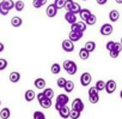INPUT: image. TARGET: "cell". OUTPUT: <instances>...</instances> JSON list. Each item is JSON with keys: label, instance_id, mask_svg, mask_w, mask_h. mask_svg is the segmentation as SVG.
I'll use <instances>...</instances> for the list:
<instances>
[{"label": "cell", "instance_id": "5", "mask_svg": "<svg viewBox=\"0 0 122 119\" xmlns=\"http://www.w3.org/2000/svg\"><path fill=\"white\" fill-rule=\"evenodd\" d=\"M86 23L85 22H77L74 24L71 25V31H80V33H84L86 30Z\"/></svg>", "mask_w": 122, "mask_h": 119}, {"label": "cell", "instance_id": "37", "mask_svg": "<svg viewBox=\"0 0 122 119\" xmlns=\"http://www.w3.org/2000/svg\"><path fill=\"white\" fill-rule=\"evenodd\" d=\"M9 10L5 7V5L3 3H0V15H3V16H7L9 15Z\"/></svg>", "mask_w": 122, "mask_h": 119}, {"label": "cell", "instance_id": "41", "mask_svg": "<svg viewBox=\"0 0 122 119\" xmlns=\"http://www.w3.org/2000/svg\"><path fill=\"white\" fill-rule=\"evenodd\" d=\"M109 54H110V57H111V58H114V59H115V58H117V57H118L120 52H118V51H116V49H111V51L109 52Z\"/></svg>", "mask_w": 122, "mask_h": 119}, {"label": "cell", "instance_id": "51", "mask_svg": "<svg viewBox=\"0 0 122 119\" xmlns=\"http://www.w3.org/2000/svg\"><path fill=\"white\" fill-rule=\"evenodd\" d=\"M0 105H1V101H0Z\"/></svg>", "mask_w": 122, "mask_h": 119}, {"label": "cell", "instance_id": "42", "mask_svg": "<svg viewBox=\"0 0 122 119\" xmlns=\"http://www.w3.org/2000/svg\"><path fill=\"white\" fill-rule=\"evenodd\" d=\"M114 45H115V41H109V42H107V45H105V48H107V49L110 52V51L112 49Z\"/></svg>", "mask_w": 122, "mask_h": 119}, {"label": "cell", "instance_id": "6", "mask_svg": "<svg viewBox=\"0 0 122 119\" xmlns=\"http://www.w3.org/2000/svg\"><path fill=\"white\" fill-rule=\"evenodd\" d=\"M61 47H62V49L67 53H71L74 51V42H72L70 39L67 40H64L62 41V45H61Z\"/></svg>", "mask_w": 122, "mask_h": 119}, {"label": "cell", "instance_id": "45", "mask_svg": "<svg viewBox=\"0 0 122 119\" xmlns=\"http://www.w3.org/2000/svg\"><path fill=\"white\" fill-rule=\"evenodd\" d=\"M4 49H5V46H4V43H3V42H0V53H1V52H4Z\"/></svg>", "mask_w": 122, "mask_h": 119}, {"label": "cell", "instance_id": "47", "mask_svg": "<svg viewBox=\"0 0 122 119\" xmlns=\"http://www.w3.org/2000/svg\"><path fill=\"white\" fill-rule=\"evenodd\" d=\"M116 4H122V0H115Z\"/></svg>", "mask_w": 122, "mask_h": 119}, {"label": "cell", "instance_id": "19", "mask_svg": "<svg viewBox=\"0 0 122 119\" xmlns=\"http://www.w3.org/2000/svg\"><path fill=\"white\" fill-rule=\"evenodd\" d=\"M10 117H11V111L9 107H4L0 111V118L1 119H9Z\"/></svg>", "mask_w": 122, "mask_h": 119}, {"label": "cell", "instance_id": "10", "mask_svg": "<svg viewBox=\"0 0 122 119\" xmlns=\"http://www.w3.org/2000/svg\"><path fill=\"white\" fill-rule=\"evenodd\" d=\"M65 19H66L67 23H70V24L72 25V24L77 23V15L73 13V12H71V11H68V12H66V15H65Z\"/></svg>", "mask_w": 122, "mask_h": 119}, {"label": "cell", "instance_id": "13", "mask_svg": "<svg viewBox=\"0 0 122 119\" xmlns=\"http://www.w3.org/2000/svg\"><path fill=\"white\" fill-rule=\"evenodd\" d=\"M35 87L37 88V89H40V90H44L46 89V79L44 78H36L35 79Z\"/></svg>", "mask_w": 122, "mask_h": 119}, {"label": "cell", "instance_id": "16", "mask_svg": "<svg viewBox=\"0 0 122 119\" xmlns=\"http://www.w3.org/2000/svg\"><path fill=\"white\" fill-rule=\"evenodd\" d=\"M91 15H92V13H91V11H90L89 9H81V11H80V13H79V17L81 18L83 22H85Z\"/></svg>", "mask_w": 122, "mask_h": 119}, {"label": "cell", "instance_id": "50", "mask_svg": "<svg viewBox=\"0 0 122 119\" xmlns=\"http://www.w3.org/2000/svg\"><path fill=\"white\" fill-rule=\"evenodd\" d=\"M83 1H87V0H83Z\"/></svg>", "mask_w": 122, "mask_h": 119}, {"label": "cell", "instance_id": "36", "mask_svg": "<svg viewBox=\"0 0 122 119\" xmlns=\"http://www.w3.org/2000/svg\"><path fill=\"white\" fill-rule=\"evenodd\" d=\"M7 68V60L4 58H0V71H4Z\"/></svg>", "mask_w": 122, "mask_h": 119}, {"label": "cell", "instance_id": "18", "mask_svg": "<svg viewBox=\"0 0 122 119\" xmlns=\"http://www.w3.org/2000/svg\"><path fill=\"white\" fill-rule=\"evenodd\" d=\"M22 24H23V19H22L20 17L15 16V17L11 18V25H12V27H15V28H19Z\"/></svg>", "mask_w": 122, "mask_h": 119}, {"label": "cell", "instance_id": "32", "mask_svg": "<svg viewBox=\"0 0 122 119\" xmlns=\"http://www.w3.org/2000/svg\"><path fill=\"white\" fill-rule=\"evenodd\" d=\"M80 11H81V6H80L78 3H74V4H73V7H72V10H71V12H73V13H76V15H79Z\"/></svg>", "mask_w": 122, "mask_h": 119}, {"label": "cell", "instance_id": "48", "mask_svg": "<svg viewBox=\"0 0 122 119\" xmlns=\"http://www.w3.org/2000/svg\"><path fill=\"white\" fill-rule=\"evenodd\" d=\"M120 97H121V99H122V90H121V91H120Z\"/></svg>", "mask_w": 122, "mask_h": 119}, {"label": "cell", "instance_id": "34", "mask_svg": "<svg viewBox=\"0 0 122 119\" xmlns=\"http://www.w3.org/2000/svg\"><path fill=\"white\" fill-rule=\"evenodd\" d=\"M89 101H90V103L96 105V103L99 101V94H98V95H90V96H89Z\"/></svg>", "mask_w": 122, "mask_h": 119}, {"label": "cell", "instance_id": "29", "mask_svg": "<svg viewBox=\"0 0 122 119\" xmlns=\"http://www.w3.org/2000/svg\"><path fill=\"white\" fill-rule=\"evenodd\" d=\"M43 94H44L46 97H48V99H53V96H54V90H53L51 88H46V89L43 90Z\"/></svg>", "mask_w": 122, "mask_h": 119}, {"label": "cell", "instance_id": "43", "mask_svg": "<svg viewBox=\"0 0 122 119\" xmlns=\"http://www.w3.org/2000/svg\"><path fill=\"white\" fill-rule=\"evenodd\" d=\"M44 97H46V96H44L43 91H42V93H38V94H37V100H38V101H41V100H42V99H44Z\"/></svg>", "mask_w": 122, "mask_h": 119}, {"label": "cell", "instance_id": "2", "mask_svg": "<svg viewBox=\"0 0 122 119\" xmlns=\"http://www.w3.org/2000/svg\"><path fill=\"white\" fill-rule=\"evenodd\" d=\"M112 31H114V27H112L110 23H104V24L101 27V29H99V33H101V35H103V36H109V35L112 34Z\"/></svg>", "mask_w": 122, "mask_h": 119}, {"label": "cell", "instance_id": "12", "mask_svg": "<svg viewBox=\"0 0 122 119\" xmlns=\"http://www.w3.org/2000/svg\"><path fill=\"white\" fill-rule=\"evenodd\" d=\"M59 114H60V117L62 118V119L70 118V115H71V109H70V107H68V106H64L59 111Z\"/></svg>", "mask_w": 122, "mask_h": 119}, {"label": "cell", "instance_id": "23", "mask_svg": "<svg viewBox=\"0 0 122 119\" xmlns=\"http://www.w3.org/2000/svg\"><path fill=\"white\" fill-rule=\"evenodd\" d=\"M84 47H85V49H86L87 52L91 53V52H93V51L96 49V43H95L93 41H87V42L85 43Z\"/></svg>", "mask_w": 122, "mask_h": 119}, {"label": "cell", "instance_id": "35", "mask_svg": "<svg viewBox=\"0 0 122 119\" xmlns=\"http://www.w3.org/2000/svg\"><path fill=\"white\" fill-rule=\"evenodd\" d=\"M80 112H78V111H76V109H71V115H70V118L71 119H79L80 118Z\"/></svg>", "mask_w": 122, "mask_h": 119}, {"label": "cell", "instance_id": "26", "mask_svg": "<svg viewBox=\"0 0 122 119\" xmlns=\"http://www.w3.org/2000/svg\"><path fill=\"white\" fill-rule=\"evenodd\" d=\"M51 74H54V75H57V74H60V71H61V65L60 64H57V63H54L53 65H51Z\"/></svg>", "mask_w": 122, "mask_h": 119}, {"label": "cell", "instance_id": "1", "mask_svg": "<svg viewBox=\"0 0 122 119\" xmlns=\"http://www.w3.org/2000/svg\"><path fill=\"white\" fill-rule=\"evenodd\" d=\"M62 68L65 69V71H66L70 76L76 75L77 71H78V66H77V64H76L73 60H65L64 64H62Z\"/></svg>", "mask_w": 122, "mask_h": 119}, {"label": "cell", "instance_id": "3", "mask_svg": "<svg viewBox=\"0 0 122 119\" xmlns=\"http://www.w3.org/2000/svg\"><path fill=\"white\" fill-rule=\"evenodd\" d=\"M72 109H76V111H78V112H80V113H81V112L85 109V105H84L83 100H81V99H79V97L74 99V100H73V102H72Z\"/></svg>", "mask_w": 122, "mask_h": 119}, {"label": "cell", "instance_id": "8", "mask_svg": "<svg viewBox=\"0 0 122 119\" xmlns=\"http://www.w3.org/2000/svg\"><path fill=\"white\" fill-rule=\"evenodd\" d=\"M46 13H47V16H48L49 18L55 17L56 13H57V7L55 6V4H50V5H48V6H47V10H46Z\"/></svg>", "mask_w": 122, "mask_h": 119}, {"label": "cell", "instance_id": "20", "mask_svg": "<svg viewBox=\"0 0 122 119\" xmlns=\"http://www.w3.org/2000/svg\"><path fill=\"white\" fill-rule=\"evenodd\" d=\"M38 102H40V105H41L42 108H50L51 105H53L51 103V99H48V97H44V99H42Z\"/></svg>", "mask_w": 122, "mask_h": 119}, {"label": "cell", "instance_id": "22", "mask_svg": "<svg viewBox=\"0 0 122 119\" xmlns=\"http://www.w3.org/2000/svg\"><path fill=\"white\" fill-rule=\"evenodd\" d=\"M64 89H65L66 94L72 93V91L74 90V82H72V81H67V82H66V85H65Z\"/></svg>", "mask_w": 122, "mask_h": 119}, {"label": "cell", "instance_id": "11", "mask_svg": "<svg viewBox=\"0 0 122 119\" xmlns=\"http://www.w3.org/2000/svg\"><path fill=\"white\" fill-rule=\"evenodd\" d=\"M83 34H84V33H80V31H70L68 39H70L72 42H77V41H79V40L83 37Z\"/></svg>", "mask_w": 122, "mask_h": 119}, {"label": "cell", "instance_id": "33", "mask_svg": "<svg viewBox=\"0 0 122 119\" xmlns=\"http://www.w3.org/2000/svg\"><path fill=\"white\" fill-rule=\"evenodd\" d=\"M34 119H46V114L41 111H35L34 112Z\"/></svg>", "mask_w": 122, "mask_h": 119}, {"label": "cell", "instance_id": "17", "mask_svg": "<svg viewBox=\"0 0 122 119\" xmlns=\"http://www.w3.org/2000/svg\"><path fill=\"white\" fill-rule=\"evenodd\" d=\"M118 18H120V12L117 11V10H111L110 12H109V19H110V22H117L118 21Z\"/></svg>", "mask_w": 122, "mask_h": 119}, {"label": "cell", "instance_id": "7", "mask_svg": "<svg viewBox=\"0 0 122 119\" xmlns=\"http://www.w3.org/2000/svg\"><path fill=\"white\" fill-rule=\"evenodd\" d=\"M116 87H117V85H116V82H115L114 79H109V81L105 82V91H107L108 94L115 93Z\"/></svg>", "mask_w": 122, "mask_h": 119}, {"label": "cell", "instance_id": "31", "mask_svg": "<svg viewBox=\"0 0 122 119\" xmlns=\"http://www.w3.org/2000/svg\"><path fill=\"white\" fill-rule=\"evenodd\" d=\"M54 4H55V6L57 7V10H60V9H65L66 0H55Z\"/></svg>", "mask_w": 122, "mask_h": 119}, {"label": "cell", "instance_id": "39", "mask_svg": "<svg viewBox=\"0 0 122 119\" xmlns=\"http://www.w3.org/2000/svg\"><path fill=\"white\" fill-rule=\"evenodd\" d=\"M87 93H89V96L90 95H98V90L96 89V87H91Z\"/></svg>", "mask_w": 122, "mask_h": 119}, {"label": "cell", "instance_id": "24", "mask_svg": "<svg viewBox=\"0 0 122 119\" xmlns=\"http://www.w3.org/2000/svg\"><path fill=\"white\" fill-rule=\"evenodd\" d=\"M1 3L5 5V7H6L9 11L12 10V9H15V4H16V3H13V0H3Z\"/></svg>", "mask_w": 122, "mask_h": 119}, {"label": "cell", "instance_id": "4", "mask_svg": "<svg viewBox=\"0 0 122 119\" xmlns=\"http://www.w3.org/2000/svg\"><path fill=\"white\" fill-rule=\"evenodd\" d=\"M91 81H92V76H91L90 72H83V74H81V76H80V84H81L83 87L90 85Z\"/></svg>", "mask_w": 122, "mask_h": 119}, {"label": "cell", "instance_id": "40", "mask_svg": "<svg viewBox=\"0 0 122 119\" xmlns=\"http://www.w3.org/2000/svg\"><path fill=\"white\" fill-rule=\"evenodd\" d=\"M32 6H34L35 9H41L43 5L40 3V0H32Z\"/></svg>", "mask_w": 122, "mask_h": 119}, {"label": "cell", "instance_id": "25", "mask_svg": "<svg viewBox=\"0 0 122 119\" xmlns=\"http://www.w3.org/2000/svg\"><path fill=\"white\" fill-rule=\"evenodd\" d=\"M24 1H22V0H18V1H16V4H15V10L16 11H18V12H22L23 10H24Z\"/></svg>", "mask_w": 122, "mask_h": 119}, {"label": "cell", "instance_id": "15", "mask_svg": "<svg viewBox=\"0 0 122 119\" xmlns=\"http://www.w3.org/2000/svg\"><path fill=\"white\" fill-rule=\"evenodd\" d=\"M9 78H10V82H12V83H18V82L20 81V74L17 72V71H12V72L10 74Z\"/></svg>", "mask_w": 122, "mask_h": 119}, {"label": "cell", "instance_id": "46", "mask_svg": "<svg viewBox=\"0 0 122 119\" xmlns=\"http://www.w3.org/2000/svg\"><path fill=\"white\" fill-rule=\"evenodd\" d=\"M40 3H41L42 5H46V4H47V0H40Z\"/></svg>", "mask_w": 122, "mask_h": 119}, {"label": "cell", "instance_id": "21", "mask_svg": "<svg viewBox=\"0 0 122 119\" xmlns=\"http://www.w3.org/2000/svg\"><path fill=\"white\" fill-rule=\"evenodd\" d=\"M79 57H80V59H83V60H87V59L90 58V52H87L85 49V47H83L79 51Z\"/></svg>", "mask_w": 122, "mask_h": 119}, {"label": "cell", "instance_id": "14", "mask_svg": "<svg viewBox=\"0 0 122 119\" xmlns=\"http://www.w3.org/2000/svg\"><path fill=\"white\" fill-rule=\"evenodd\" d=\"M24 97H25V100H26L28 102H31V101H34V100H35V97H36V93H35L32 89H29V90H26V91H25Z\"/></svg>", "mask_w": 122, "mask_h": 119}, {"label": "cell", "instance_id": "49", "mask_svg": "<svg viewBox=\"0 0 122 119\" xmlns=\"http://www.w3.org/2000/svg\"><path fill=\"white\" fill-rule=\"evenodd\" d=\"M121 45H122V37H121Z\"/></svg>", "mask_w": 122, "mask_h": 119}, {"label": "cell", "instance_id": "30", "mask_svg": "<svg viewBox=\"0 0 122 119\" xmlns=\"http://www.w3.org/2000/svg\"><path fill=\"white\" fill-rule=\"evenodd\" d=\"M66 82H67V79H66V78H64V77H59V78H57V81H56V84H57V87H59V88H65Z\"/></svg>", "mask_w": 122, "mask_h": 119}, {"label": "cell", "instance_id": "28", "mask_svg": "<svg viewBox=\"0 0 122 119\" xmlns=\"http://www.w3.org/2000/svg\"><path fill=\"white\" fill-rule=\"evenodd\" d=\"M96 89L98 90V91H102V90H104L105 89V82L104 81H102V79H99V81H97L96 82Z\"/></svg>", "mask_w": 122, "mask_h": 119}, {"label": "cell", "instance_id": "9", "mask_svg": "<svg viewBox=\"0 0 122 119\" xmlns=\"http://www.w3.org/2000/svg\"><path fill=\"white\" fill-rule=\"evenodd\" d=\"M56 102L61 103L62 106H67V103L70 102V96L66 94H59L56 96Z\"/></svg>", "mask_w": 122, "mask_h": 119}, {"label": "cell", "instance_id": "38", "mask_svg": "<svg viewBox=\"0 0 122 119\" xmlns=\"http://www.w3.org/2000/svg\"><path fill=\"white\" fill-rule=\"evenodd\" d=\"M73 4H74V1H73V0H66L65 9H66V11H67V12L72 10V7H73Z\"/></svg>", "mask_w": 122, "mask_h": 119}, {"label": "cell", "instance_id": "44", "mask_svg": "<svg viewBox=\"0 0 122 119\" xmlns=\"http://www.w3.org/2000/svg\"><path fill=\"white\" fill-rule=\"evenodd\" d=\"M98 5H105L108 3V0H96Z\"/></svg>", "mask_w": 122, "mask_h": 119}, {"label": "cell", "instance_id": "27", "mask_svg": "<svg viewBox=\"0 0 122 119\" xmlns=\"http://www.w3.org/2000/svg\"><path fill=\"white\" fill-rule=\"evenodd\" d=\"M96 22H97V17H96L95 15H91V16L85 21L86 25H95V24H96Z\"/></svg>", "mask_w": 122, "mask_h": 119}]
</instances>
